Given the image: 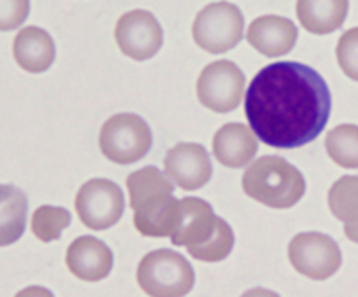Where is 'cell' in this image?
Masks as SVG:
<instances>
[{"label": "cell", "instance_id": "ba28073f", "mask_svg": "<svg viewBox=\"0 0 358 297\" xmlns=\"http://www.w3.org/2000/svg\"><path fill=\"white\" fill-rule=\"evenodd\" d=\"M196 93L203 107L227 114L240 107L245 93V73L236 63L219 59L201 70Z\"/></svg>", "mask_w": 358, "mask_h": 297}, {"label": "cell", "instance_id": "5b68a950", "mask_svg": "<svg viewBox=\"0 0 358 297\" xmlns=\"http://www.w3.org/2000/svg\"><path fill=\"white\" fill-rule=\"evenodd\" d=\"M140 289L150 297H185L196 282L191 262L171 248L149 252L136 269Z\"/></svg>", "mask_w": 358, "mask_h": 297}, {"label": "cell", "instance_id": "7c38bea8", "mask_svg": "<svg viewBox=\"0 0 358 297\" xmlns=\"http://www.w3.org/2000/svg\"><path fill=\"white\" fill-rule=\"evenodd\" d=\"M164 171L184 191H198L213 175L212 161L201 143L182 142L164 156Z\"/></svg>", "mask_w": 358, "mask_h": 297}, {"label": "cell", "instance_id": "2e32d148", "mask_svg": "<svg viewBox=\"0 0 358 297\" xmlns=\"http://www.w3.org/2000/svg\"><path fill=\"white\" fill-rule=\"evenodd\" d=\"M13 55L24 72L42 73L55 63L56 45L45 30L38 27H24L14 37Z\"/></svg>", "mask_w": 358, "mask_h": 297}, {"label": "cell", "instance_id": "cb8c5ba5", "mask_svg": "<svg viewBox=\"0 0 358 297\" xmlns=\"http://www.w3.org/2000/svg\"><path fill=\"white\" fill-rule=\"evenodd\" d=\"M14 297H55V296H52L51 290L45 289V287L31 285V287H27V289L20 290Z\"/></svg>", "mask_w": 358, "mask_h": 297}, {"label": "cell", "instance_id": "9a60e30c", "mask_svg": "<svg viewBox=\"0 0 358 297\" xmlns=\"http://www.w3.org/2000/svg\"><path fill=\"white\" fill-rule=\"evenodd\" d=\"M259 150L257 136L247 124L227 122L213 136V156L227 168H243Z\"/></svg>", "mask_w": 358, "mask_h": 297}, {"label": "cell", "instance_id": "ffe728a7", "mask_svg": "<svg viewBox=\"0 0 358 297\" xmlns=\"http://www.w3.org/2000/svg\"><path fill=\"white\" fill-rule=\"evenodd\" d=\"M329 208L332 215L345 224L358 222V177L345 175L329 191Z\"/></svg>", "mask_w": 358, "mask_h": 297}, {"label": "cell", "instance_id": "484cf974", "mask_svg": "<svg viewBox=\"0 0 358 297\" xmlns=\"http://www.w3.org/2000/svg\"><path fill=\"white\" fill-rule=\"evenodd\" d=\"M345 234L350 241L358 243V222L355 224H345Z\"/></svg>", "mask_w": 358, "mask_h": 297}, {"label": "cell", "instance_id": "6da1fadb", "mask_svg": "<svg viewBox=\"0 0 358 297\" xmlns=\"http://www.w3.org/2000/svg\"><path fill=\"white\" fill-rule=\"evenodd\" d=\"M332 96L324 77L299 61L269 63L252 79L245 115L262 143L299 149L327 126Z\"/></svg>", "mask_w": 358, "mask_h": 297}, {"label": "cell", "instance_id": "8992f818", "mask_svg": "<svg viewBox=\"0 0 358 297\" xmlns=\"http://www.w3.org/2000/svg\"><path fill=\"white\" fill-rule=\"evenodd\" d=\"M152 147V131L147 121L131 112L108 117L100 129V150L108 161L133 164L143 159Z\"/></svg>", "mask_w": 358, "mask_h": 297}, {"label": "cell", "instance_id": "44dd1931", "mask_svg": "<svg viewBox=\"0 0 358 297\" xmlns=\"http://www.w3.org/2000/svg\"><path fill=\"white\" fill-rule=\"evenodd\" d=\"M70 222H72V215L63 206H38L31 215V233L42 243H51L62 238L63 229L69 227Z\"/></svg>", "mask_w": 358, "mask_h": 297}, {"label": "cell", "instance_id": "e0dca14e", "mask_svg": "<svg viewBox=\"0 0 358 297\" xmlns=\"http://www.w3.org/2000/svg\"><path fill=\"white\" fill-rule=\"evenodd\" d=\"M348 9V0H297L296 13L304 30L327 35L343 27Z\"/></svg>", "mask_w": 358, "mask_h": 297}, {"label": "cell", "instance_id": "603a6c76", "mask_svg": "<svg viewBox=\"0 0 358 297\" xmlns=\"http://www.w3.org/2000/svg\"><path fill=\"white\" fill-rule=\"evenodd\" d=\"M30 14V0H0V31L16 30Z\"/></svg>", "mask_w": 358, "mask_h": 297}, {"label": "cell", "instance_id": "ac0fdd59", "mask_svg": "<svg viewBox=\"0 0 358 297\" xmlns=\"http://www.w3.org/2000/svg\"><path fill=\"white\" fill-rule=\"evenodd\" d=\"M28 199L20 187L0 184V247L16 243L27 227Z\"/></svg>", "mask_w": 358, "mask_h": 297}, {"label": "cell", "instance_id": "4fadbf2b", "mask_svg": "<svg viewBox=\"0 0 358 297\" xmlns=\"http://www.w3.org/2000/svg\"><path fill=\"white\" fill-rule=\"evenodd\" d=\"M66 268L83 282H101L114 268V254L101 240L80 236L66 250Z\"/></svg>", "mask_w": 358, "mask_h": 297}, {"label": "cell", "instance_id": "7402d4cb", "mask_svg": "<svg viewBox=\"0 0 358 297\" xmlns=\"http://www.w3.org/2000/svg\"><path fill=\"white\" fill-rule=\"evenodd\" d=\"M336 56L345 75L358 82V27L341 35L336 48Z\"/></svg>", "mask_w": 358, "mask_h": 297}, {"label": "cell", "instance_id": "d6986e66", "mask_svg": "<svg viewBox=\"0 0 358 297\" xmlns=\"http://www.w3.org/2000/svg\"><path fill=\"white\" fill-rule=\"evenodd\" d=\"M325 149L336 164L348 170L358 168V126L339 124L325 138Z\"/></svg>", "mask_w": 358, "mask_h": 297}, {"label": "cell", "instance_id": "3957f363", "mask_svg": "<svg viewBox=\"0 0 358 297\" xmlns=\"http://www.w3.org/2000/svg\"><path fill=\"white\" fill-rule=\"evenodd\" d=\"M171 243L185 247L201 262H220L234 248L233 227L215 215L212 205L201 198L180 199V213L171 233Z\"/></svg>", "mask_w": 358, "mask_h": 297}, {"label": "cell", "instance_id": "30bf717a", "mask_svg": "<svg viewBox=\"0 0 358 297\" xmlns=\"http://www.w3.org/2000/svg\"><path fill=\"white\" fill-rule=\"evenodd\" d=\"M124 194L108 178H91L80 185L76 196V210L80 222L93 231L115 226L124 213Z\"/></svg>", "mask_w": 358, "mask_h": 297}, {"label": "cell", "instance_id": "52a82bcc", "mask_svg": "<svg viewBox=\"0 0 358 297\" xmlns=\"http://www.w3.org/2000/svg\"><path fill=\"white\" fill-rule=\"evenodd\" d=\"M243 28L245 20L240 7L229 2H213L196 14L192 37L203 51L222 55L240 44Z\"/></svg>", "mask_w": 358, "mask_h": 297}, {"label": "cell", "instance_id": "5bb4252c", "mask_svg": "<svg viewBox=\"0 0 358 297\" xmlns=\"http://www.w3.org/2000/svg\"><path fill=\"white\" fill-rule=\"evenodd\" d=\"M297 37L299 31L292 20L276 14L255 17L247 31L248 44L268 58H278L292 51Z\"/></svg>", "mask_w": 358, "mask_h": 297}, {"label": "cell", "instance_id": "d4e9b609", "mask_svg": "<svg viewBox=\"0 0 358 297\" xmlns=\"http://www.w3.org/2000/svg\"><path fill=\"white\" fill-rule=\"evenodd\" d=\"M241 297H282V296L276 292H273V290L261 289V287H257V289L247 290V292H245Z\"/></svg>", "mask_w": 358, "mask_h": 297}, {"label": "cell", "instance_id": "277c9868", "mask_svg": "<svg viewBox=\"0 0 358 297\" xmlns=\"http://www.w3.org/2000/svg\"><path fill=\"white\" fill-rule=\"evenodd\" d=\"M243 191L269 208H292L306 192V180L294 164L280 156H262L243 173Z\"/></svg>", "mask_w": 358, "mask_h": 297}, {"label": "cell", "instance_id": "7a4b0ae2", "mask_svg": "<svg viewBox=\"0 0 358 297\" xmlns=\"http://www.w3.org/2000/svg\"><path fill=\"white\" fill-rule=\"evenodd\" d=\"M133 224L142 236H171L180 213V199L173 196L175 185L156 166L136 170L126 178Z\"/></svg>", "mask_w": 358, "mask_h": 297}, {"label": "cell", "instance_id": "9c48e42d", "mask_svg": "<svg viewBox=\"0 0 358 297\" xmlns=\"http://www.w3.org/2000/svg\"><path fill=\"white\" fill-rule=\"evenodd\" d=\"M289 261L306 278L324 282L339 271L343 254L338 241L324 233H299L289 245Z\"/></svg>", "mask_w": 358, "mask_h": 297}, {"label": "cell", "instance_id": "8fae6325", "mask_svg": "<svg viewBox=\"0 0 358 297\" xmlns=\"http://www.w3.org/2000/svg\"><path fill=\"white\" fill-rule=\"evenodd\" d=\"M115 42L122 55L135 61H145L156 56L163 45V28L152 13L133 9L117 20Z\"/></svg>", "mask_w": 358, "mask_h": 297}]
</instances>
